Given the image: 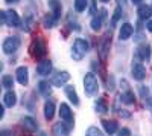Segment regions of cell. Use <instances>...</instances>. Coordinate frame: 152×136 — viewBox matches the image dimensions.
<instances>
[{"instance_id": "cell-1", "label": "cell", "mask_w": 152, "mask_h": 136, "mask_svg": "<svg viewBox=\"0 0 152 136\" xmlns=\"http://www.w3.org/2000/svg\"><path fill=\"white\" fill-rule=\"evenodd\" d=\"M87 52H88V43H87V40L76 38L73 41V46H72V57H73V60H76V61L82 60Z\"/></svg>"}, {"instance_id": "cell-2", "label": "cell", "mask_w": 152, "mask_h": 136, "mask_svg": "<svg viewBox=\"0 0 152 136\" xmlns=\"http://www.w3.org/2000/svg\"><path fill=\"white\" fill-rule=\"evenodd\" d=\"M97 89H99V83H97L96 75L93 72L85 73V77H84V92L88 96H93V95L97 93Z\"/></svg>"}, {"instance_id": "cell-3", "label": "cell", "mask_w": 152, "mask_h": 136, "mask_svg": "<svg viewBox=\"0 0 152 136\" xmlns=\"http://www.w3.org/2000/svg\"><path fill=\"white\" fill-rule=\"evenodd\" d=\"M47 54V47H46V43H44V40L41 38V37H37V38L32 41V44H31V55L34 57V58H43L44 55Z\"/></svg>"}, {"instance_id": "cell-4", "label": "cell", "mask_w": 152, "mask_h": 136, "mask_svg": "<svg viewBox=\"0 0 152 136\" xmlns=\"http://www.w3.org/2000/svg\"><path fill=\"white\" fill-rule=\"evenodd\" d=\"M20 47V40L17 38V37H6L3 44H2V49L5 54H14L17 49Z\"/></svg>"}, {"instance_id": "cell-5", "label": "cell", "mask_w": 152, "mask_h": 136, "mask_svg": "<svg viewBox=\"0 0 152 136\" xmlns=\"http://www.w3.org/2000/svg\"><path fill=\"white\" fill-rule=\"evenodd\" d=\"M110 47H111V34L108 32V34L104 35L102 41H100V44H99V57H100L102 61L107 60L108 52H110Z\"/></svg>"}, {"instance_id": "cell-6", "label": "cell", "mask_w": 152, "mask_h": 136, "mask_svg": "<svg viewBox=\"0 0 152 136\" xmlns=\"http://www.w3.org/2000/svg\"><path fill=\"white\" fill-rule=\"evenodd\" d=\"M131 73H132L134 80L142 81V80H145V78H146V67H145L142 63H138V61H132Z\"/></svg>"}, {"instance_id": "cell-7", "label": "cell", "mask_w": 152, "mask_h": 136, "mask_svg": "<svg viewBox=\"0 0 152 136\" xmlns=\"http://www.w3.org/2000/svg\"><path fill=\"white\" fill-rule=\"evenodd\" d=\"M59 116H61V119L64 121V122H67L70 127L73 126V113H72V109H70V106H67L66 103H61V106H59Z\"/></svg>"}, {"instance_id": "cell-8", "label": "cell", "mask_w": 152, "mask_h": 136, "mask_svg": "<svg viewBox=\"0 0 152 136\" xmlns=\"http://www.w3.org/2000/svg\"><path fill=\"white\" fill-rule=\"evenodd\" d=\"M20 23H21V20L15 11H12V9L5 11V24H8L11 28H17V26H20Z\"/></svg>"}, {"instance_id": "cell-9", "label": "cell", "mask_w": 152, "mask_h": 136, "mask_svg": "<svg viewBox=\"0 0 152 136\" xmlns=\"http://www.w3.org/2000/svg\"><path fill=\"white\" fill-rule=\"evenodd\" d=\"M50 72H52V61H50V60H43V61H40V63H38V66H37V73H38L40 77H47Z\"/></svg>"}, {"instance_id": "cell-10", "label": "cell", "mask_w": 152, "mask_h": 136, "mask_svg": "<svg viewBox=\"0 0 152 136\" xmlns=\"http://www.w3.org/2000/svg\"><path fill=\"white\" fill-rule=\"evenodd\" d=\"M15 77H17V81L21 86H26L29 83V70H28V67L26 66H20L15 70Z\"/></svg>"}, {"instance_id": "cell-11", "label": "cell", "mask_w": 152, "mask_h": 136, "mask_svg": "<svg viewBox=\"0 0 152 136\" xmlns=\"http://www.w3.org/2000/svg\"><path fill=\"white\" fill-rule=\"evenodd\" d=\"M69 132H70V126H67V122L64 121H59L58 124L53 126V130H52V135L53 136H69Z\"/></svg>"}, {"instance_id": "cell-12", "label": "cell", "mask_w": 152, "mask_h": 136, "mask_svg": "<svg viewBox=\"0 0 152 136\" xmlns=\"http://www.w3.org/2000/svg\"><path fill=\"white\" fill-rule=\"evenodd\" d=\"M137 57L140 58L142 61H149L151 60V46L148 43H143L137 47Z\"/></svg>"}, {"instance_id": "cell-13", "label": "cell", "mask_w": 152, "mask_h": 136, "mask_svg": "<svg viewBox=\"0 0 152 136\" xmlns=\"http://www.w3.org/2000/svg\"><path fill=\"white\" fill-rule=\"evenodd\" d=\"M69 80H70V73L66 72V70H62V72L56 73V75L52 78V84L56 86V87H61V86H64Z\"/></svg>"}, {"instance_id": "cell-14", "label": "cell", "mask_w": 152, "mask_h": 136, "mask_svg": "<svg viewBox=\"0 0 152 136\" xmlns=\"http://www.w3.org/2000/svg\"><path fill=\"white\" fill-rule=\"evenodd\" d=\"M134 34V26L131 23H123L120 26V31H119V38L120 40H128L131 38V35Z\"/></svg>"}, {"instance_id": "cell-15", "label": "cell", "mask_w": 152, "mask_h": 136, "mask_svg": "<svg viewBox=\"0 0 152 136\" xmlns=\"http://www.w3.org/2000/svg\"><path fill=\"white\" fill-rule=\"evenodd\" d=\"M64 92H66V96L70 100V103H72L75 107H78V106H79V96H78V93H76V90H75L73 86H66Z\"/></svg>"}, {"instance_id": "cell-16", "label": "cell", "mask_w": 152, "mask_h": 136, "mask_svg": "<svg viewBox=\"0 0 152 136\" xmlns=\"http://www.w3.org/2000/svg\"><path fill=\"white\" fill-rule=\"evenodd\" d=\"M56 23H58V17L53 14V12H47V14L43 17V26L47 28V29L55 28Z\"/></svg>"}, {"instance_id": "cell-17", "label": "cell", "mask_w": 152, "mask_h": 136, "mask_svg": "<svg viewBox=\"0 0 152 136\" xmlns=\"http://www.w3.org/2000/svg\"><path fill=\"white\" fill-rule=\"evenodd\" d=\"M21 126L24 130H28V132H37L38 130V124H37V121L31 116H24L21 118Z\"/></svg>"}, {"instance_id": "cell-18", "label": "cell", "mask_w": 152, "mask_h": 136, "mask_svg": "<svg viewBox=\"0 0 152 136\" xmlns=\"http://www.w3.org/2000/svg\"><path fill=\"white\" fill-rule=\"evenodd\" d=\"M17 103V95L14 90H8L3 96V106L5 107H14Z\"/></svg>"}, {"instance_id": "cell-19", "label": "cell", "mask_w": 152, "mask_h": 136, "mask_svg": "<svg viewBox=\"0 0 152 136\" xmlns=\"http://www.w3.org/2000/svg\"><path fill=\"white\" fill-rule=\"evenodd\" d=\"M44 116H46V119H52L53 116H55V103L50 100V101H46V104H44Z\"/></svg>"}, {"instance_id": "cell-20", "label": "cell", "mask_w": 152, "mask_h": 136, "mask_svg": "<svg viewBox=\"0 0 152 136\" xmlns=\"http://www.w3.org/2000/svg\"><path fill=\"white\" fill-rule=\"evenodd\" d=\"M137 14H138V17H140L142 20H146V18H149L152 16V8L148 6V5H140L138 9H137Z\"/></svg>"}, {"instance_id": "cell-21", "label": "cell", "mask_w": 152, "mask_h": 136, "mask_svg": "<svg viewBox=\"0 0 152 136\" xmlns=\"http://www.w3.org/2000/svg\"><path fill=\"white\" fill-rule=\"evenodd\" d=\"M102 126L108 135H114L117 132V122L116 121H107L105 119V121H102Z\"/></svg>"}, {"instance_id": "cell-22", "label": "cell", "mask_w": 152, "mask_h": 136, "mask_svg": "<svg viewBox=\"0 0 152 136\" xmlns=\"http://www.w3.org/2000/svg\"><path fill=\"white\" fill-rule=\"evenodd\" d=\"M38 90L43 96H49L52 93V87H50V83L49 81H40L38 83Z\"/></svg>"}, {"instance_id": "cell-23", "label": "cell", "mask_w": 152, "mask_h": 136, "mask_svg": "<svg viewBox=\"0 0 152 136\" xmlns=\"http://www.w3.org/2000/svg\"><path fill=\"white\" fill-rule=\"evenodd\" d=\"M49 6H50V9H52L53 14L59 18V17H61V11H62L61 3L58 2V0H49Z\"/></svg>"}, {"instance_id": "cell-24", "label": "cell", "mask_w": 152, "mask_h": 136, "mask_svg": "<svg viewBox=\"0 0 152 136\" xmlns=\"http://www.w3.org/2000/svg\"><path fill=\"white\" fill-rule=\"evenodd\" d=\"M94 110H96L97 113H100V115H104V113L108 112V106H107V103L102 100V98L96 101V104H94Z\"/></svg>"}, {"instance_id": "cell-25", "label": "cell", "mask_w": 152, "mask_h": 136, "mask_svg": "<svg viewBox=\"0 0 152 136\" xmlns=\"http://www.w3.org/2000/svg\"><path fill=\"white\" fill-rule=\"evenodd\" d=\"M2 86L6 90H12V87H14V78L11 75H3L2 77Z\"/></svg>"}, {"instance_id": "cell-26", "label": "cell", "mask_w": 152, "mask_h": 136, "mask_svg": "<svg viewBox=\"0 0 152 136\" xmlns=\"http://www.w3.org/2000/svg\"><path fill=\"white\" fill-rule=\"evenodd\" d=\"M122 101L125 103V104H134V101H135V98H134V93L131 92V90H126L122 96Z\"/></svg>"}, {"instance_id": "cell-27", "label": "cell", "mask_w": 152, "mask_h": 136, "mask_svg": "<svg viewBox=\"0 0 152 136\" xmlns=\"http://www.w3.org/2000/svg\"><path fill=\"white\" fill-rule=\"evenodd\" d=\"M91 29L93 31H99L100 28H102V18H100V16H94L91 18Z\"/></svg>"}, {"instance_id": "cell-28", "label": "cell", "mask_w": 152, "mask_h": 136, "mask_svg": "<svg viewBox=\"0 0 152 136\" xmlns=\"http://www.w3.org/2000/svg\"><path fill=\"white\" fill-rule=\"evenodd\" d=\"M87 5H88L87 0H75V9H76V12H82V11H85Z\"/></svg>"}, {"instance_id": "cell-29", "label": "cell", "mask_w": 152, "mask_h": 136, "mask_svg": "<svg viewBox=\"0 0 152 136\" xmlns=\"http://www.w3.org/2000/svg\"><path fill=\"white\" fill-rule=\"evenodd\" d=\"M122 17V8L117 6L114 9V14H113V18H111V26H116V23L119 21V18Z\"/></svg>"}, {"instance_id": "cell-30", "label": "cell", "mask_w": 152, "mask_h": 136, "mask_svg": "<svg viewBox=\"0 0 152 136\" xmlns=\"http://www.w3.org/2000/svg\"><path fill=\"white\" fill-rule=\"evenodd\" d=\"M85 136H104V133L100 132L97 127H88V130L85 132Z\"/></svg>"}, {"instance_id": "cell-31", "label": "cell", "mask_w": 152, "mask_h": 136, "mask_svg": "<svg viewBox=\"0 0 152 136\" xmlns=\"http://www.w3.org/2000/svg\"><path fill=\"white\" fill-rule=\"evenodd\" d=\"M117 136H131V132H129V129H122L117 132Z\"/></svg>"}, {"instance_id": "cell-32", "label": "cell", "mask_w": 152, "mask_h": 136, "mask_svg": "<svg viewBox=\"0 0 152 136\" xmlns=\"http://www.w3.org/2000/svg\"><path fill=\"white\" fill-rule=\"evenodd\" d=\"M140 96L146 100V96H148V87L146 86H140Z\"/></svg>"}, {"instance_id": "cell-33", "label": "cell", "mask_w": 152, "mask_h": 136, "mask_svg": "<svg viewBox=\"0 0 152 136\" xmlns=\"http://www.w3.org/2000/svg\"><path fill=\"white\" fill-rule=\"evenodd\" d=\"M145 106L152 112V96H151V98H146V100H145Z\"/></svg>"}, {"instance_id": "cell-34", "label": "cell", "mask_w": 152, "mask_h": 136, "mask_svg": "<svg viewBox=\"0 0 152 136\" xmlns=\"http://www.w3.org/2000/svg\"><path fill=\"white\" fill-rule=\"evenodd\" d=\"M120 116H122V118H126V119H128V118H129L131 115L128 113V110H120Z\"/></svg>"}, {"instance_id": "cell-35", "label": "cell", "mask_w": 152, "mask_h": 136, "mask_svg": "<svg viewBox=\"0 0 152 136\" xmlns=\"http://www.w3.org/2000/svg\"><path fill=\"white\" fill-rule=\"evenodd\" d=\"M146 29H148L149 32H152V20H149V21L146 23Z\"/></svg>"}, {"instance_id": "cell-36", "label": "cell", "mask_w": 152, "mask_h": 136, "mask_svg": "<svg viewBox=\"0 0 152 136\" xmlns=\"http://www.w3.org/2000/svg\"><path fill=\"white\" fill-rule=\"evenodd\" d=\"M142 2H143V0H132V3H134V5H140Z\"/></svg>"}, {"instance_id": "cell-37", "label": "cell", "mask_w": 152, "mask_h": 136, "mask_svg": "<svg viewBox=\"0 0 152 136\" xmlns=\"http://www.w3.org/2000/svg\"><path fill=\"white\" fill-rule=\"evenodd\" d=\"M5 2H6V3H17L18 0H5Z\"/></svg>"}, {"instance_id": "cell-38", "label": "cell", "mask_w": 152, "mask_h": 136, "mask_svg": "<svg viewBox=\"0 0 152 136\" xmlns=\"http://www.w3.org/2000/svg\"><path fill=\"white\" fill-rule=\"evenodd\" d=\"M117 3H119V6H120V5L123 6V5H125V0H117Z\"/></svg>"}, {"instance_id": "cell-39", "label": "cell", "mask_w": 152, "mask_h": 136, "mask_svg": "<svg viewBox=\"0 0 152 136\" xmlns=\"http://www.w3.org/2000/svg\"><path fill=\"white\" fill-rule=\"evenodd\" d=\"M2 136H8V132H2Z\"/></svg>"}, {"instance_id": "cell-40", "label": "cell", "mask_w": 152, "mask_h": 136, "mask_svg": "<svg viewBox=\"0 0 152 136\" xmlns=\"http://www.w3.org/2000/svg\"><path fill=\"white\" fill-rule=\"evenodd\" d=\"M100 2H104V3H107V2H110V0H100Z\"/></svg>"}, {"instance_id": "cell-41", "label": "cell", "mask_w": 152, "mask_h": 136, "mask_svg": "<svg viewBox=\"0 0 152 136\" xmlns=\"http://www.w3.org/2000/svg\"><path fill=\"white\" fill-rule=\"evenodd\" d=\"M40 136H46V133H41V135H40Z\"/></svg>"}]
</instances>
